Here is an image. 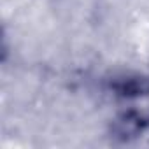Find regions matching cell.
I'll use <instances>...</instances> for the list:
<instances>
[{"label":"cell","instance_id":"obj_1","mask_svg":"<svg viewBox=\"0 0 149 149\" xmlns=\"http://www.w3.org/2000/svg\"><path fill=\"white\" fill-rule=\"evenodd\" d=\"M149 128V109H128L121 112L111 125L112 139L128 142L142 135Z\"/></svg>","mask_w":149,"mask_h":149},{"label":"cell","instance_id":"obj_2","mask_svg":"<svg viewBox=\"0 0 149 149\" xmlns=\"http://www.w3.org/2000/svg\"><path fill=\"white\" fill-rule=\"evenodd\" d=\"M112 90L116 91L118 97H123V98L149 97V77H140V76L121 77L112 83Z\"/></svg>","mask_w":149,"mask_h":149}]
</instances>
